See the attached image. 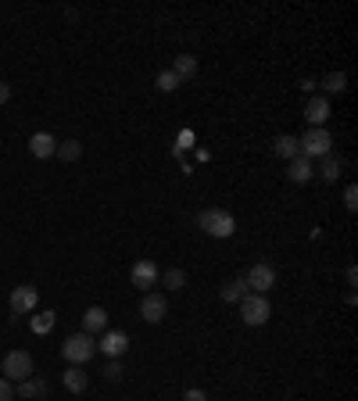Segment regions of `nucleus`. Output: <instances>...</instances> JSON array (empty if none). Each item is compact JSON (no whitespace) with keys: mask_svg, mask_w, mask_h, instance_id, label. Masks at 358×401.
<instances>
[{"mask_svg":"<svg viewBox=\"0 0 358 401\" xmlns=\"http://www.w3.org/2000/svg\"><path fill=\"white\" fill-rule=\"evenodd\" d=\"M297 151H301V158H326L333 154V136L326 126H308L301 136H297Z\"/></svg>","mask_w":358,"mask_h":401,"instance_id":"f257e3e1","label":"nucleus"},{"mask_svg":"<svg viewBox=\"0 0 358 401\" xmlns=\"http://www.w3.org/2000/svg\"><path fill=\"white\" fill-rule=\"evenodd\" d=\"M197 226L204 229L208 237H215V240H229L236 233V219L229 211H222V208H204L197 215Z\"/></svg>","mask_w":358,"mask_h":401,"instance_id":"f03ea898","label":"nucleus"},{"mask_svg":"<svg viewBox=\"0 0 358 401\" xmlns=\"http://www.w3.org/2000/svg\"><path fill=\"white\" fill-rule=\"evenodd\" d=\"M62 355L69 359V366H86L93 355H97V340L90 333H72L65 344H62Z\"/></svg>","mask_w":358,"mask_h":401,"instance_id":"7ed1b4c3","label":"nucleus"},{"mask_svg":"<svg viewBox=\"0 0 358 401\" xmlns=\"http://www.w3.org/2000/svg\"><path fill=\"white\" fill-rule=\"evenodd\" d=\"M269 315H272V305H269V298L265 294H244V301H241V319H244V326H265L269 322Z\"/></svg>","mask_w":358,"mask_h":401,"instance_id":"20e7f679","label":"nucleus"},{"mask_svg":"<svg viewBox=\"0 0 358 401\" xmlns=\"http://www.w3.org/2000/svg\"><path fill=\"white\" fill-rule=\"evenodd\" d=\"M244 283H248V291H251V294H265V291H272V286H276V269H272V262H258V265H251V269L244 272Z\"/></svg>","mask_w":358,"mask_h":401,"instance_id":"39448f33","label":"nucleus"},{"mask_svg":"<svg viewBox=\"0 0 358 401\" xmlns=\"http://www.w3.org/2000/svg\"><path fill=\"white\" fill-rule=\"evenodd\" d=\"M4 380H11V383H22V380H29L33 376V355L29 351H8L4 355Z\"/></svg>","mask_w":358,"mask_h":401,"instance_id":"423d86ee","label":"nucleus"},{"mask_svg":"<svg viewBox=\"0 0 358 401\" xmlns=\"http://www.w3.org/2000/svg\"><path fill=\"white\" fill-rule=\"evenodd\" d=\"M97 351H100L104 359H122V355L129 351V333H122V330H104V337L97 340Z\"/></svg>","mask_w":358,"mask_h":401,"instance_id":"0eeeda50","label":"nucleus"},{"mask_svg":"<svg viewBox=\"0 0 358 401\" xmlns=\"http://www.w3.org/2000/svg\"><path fill=\"white\" fill-rule=\"evenodd\" d=\"M129 279H133V286H140V291H151V286H158V279H161V269H158V262L140 258V262L133 265Z\"/></svg>","mask_w":358,"mask_h":401,"instance_id":"6e6552de","label":"nucleus"},{"mask_svg":"<svg viewBox=\"0 0 358 401\" xmlns=\"http://www.w3.org/2000/svg\"><path fill=\"white\" fill-rule=\"evenodd\" d=\"M140 315H144L147 322H161V319L168 315V301H165V294L147 291V294H144V301H140Z\"/></svg>","mask_w":358,"mask_h":401,"instance_id":"1a4fd4ad","label":"nucleus"},{"mask_svg":"<svg viewBox=\"0 0 358 401\" xmlns=\"http://www.w3.org/2000/svg\"><path fill=\"white\" fill-rule=\"evenodd\" d=\"M330 119V97H308L305 100V122L308 126H326Z\"/></svg>","mask_w":358,"mask_h":401,"instance_id":"9d476101","label":"nucleus"},{"mask_svg":"<svg viewBox=\"0 0 358 401\" xmlns=\"http://www.w3.org/2000/svg\"><path fill=\"white\" fill-rule=\"evenodd\" d=\"M36 301H40L36 286H15V291H11V312H15V315L33 312V308H36Z\"/></svg>","mask_w":358,"mask_h":401,"instance_id":"9b49d317","label":"nucleus"},{"mask_svg":"<svg viewBox=\"0 0 358 401\" xmlns=\"http://www.w3.org/2000/svg\"><path fill=\"white\" fill-rule=\"evenodd\" d=\"M312 176H316V168H312V161H308V158L297 154L294 161H287V180H290V183L301 187V183H308Z\"/></svg>","mask_w":358,"mask_h":401,"instance_id":"f8f14e48","label":"nucleus"},{"mask_svg":"<svg viewBox=\"0 0 358 401\" xmlns=\"http://www.w3.org/2000/svg\"><path fill=\"white\" fill-rule=\"evenodd\" d=\"M108 330V312L100 308V305H90L86 312H83V333H104Z\"/></svg>","mask_w":358,"mask_h":401,"instance_id":"ddd939ff","label":"nucleus"},{"mask_svg":"<svg viewBox=\"0 0 358 401\" xmlns=\"http://www.w3.org/2000/svg\"><path fill=\"white\" fill-rule=\"evenodd\" d=\"M244 294H248L244 276H233V279H226V283H222V301H226V305H241V301H244Z\"/></svg>","mask_w":358,"mask_h":401,"instance_id":"4468645a","label":"nucleus"},{"mask_svg":"<svg viewBox=\"0 0 358 401\" xmlns=\"http://www.w3.org/2000/svg\"><path fill=\"white\" fill-rule=\"evenodd\" d=\"M29 151H33L36 158H50V154L57 151V140H54L50 133H33V136H29Z\"/></svg>","mask_w":358,"mask_h":401,"instance_id":"2eb2a0df","label":"nucleus"},{"mask_svg":"<svg viewBox=\"0 0 358 401\" xmlns=\"http://www.w3.org/2000/svg\"><path fill=\"white\" fill-rule=\"evenodd\" d=\"M172 72L179 76V83L194 79V76H197V57H194V54H179L175 62H172Z\"/></svg>","mask_w":358,"mask_h":401,"instance_id":"dca6fc26","label":"nucleus"},{"mask_svg":"<svg viewBox=\"0 0 358 401\" xmlns=\"http://www.w3.org/2000/svg\"><path fill=\"white\" fill-rule=\"evenodd\" d=\"M62 380H65V387H69V390H72V394H83V390H86V387H90V376H86V373H83V366H69V369H65V376H62Z\"/></svg>","mask_w":358,"mask_h":401,"instance_id":"f3484780","label":"nucleus"},{"mask_svg":"<svg viewBox=\"0 0 358 401\" xmlns=\"http://www.w3.org/2000/svg\"><path fill=\"white\" fill-rule=\"evenodd\" d=\"M316 176H319L323 183H337V180H340V158L326 154V158H323V165H319V172H316Z\"/></svg>","mask_w":358,"mask_h":401,"instance_id":"a211bd4d","label":"nucleus"},{"mask_svg":"<svg viewBox=\"0 0 358 401\" xmlns=\"http://www.w3.org/2000/svg\"><path fill=\"white\" fill-rule=\"evenodd\" d=\"M15 394H18V397H43V394H47V383L36 380V376H29V380H22V383L15 387Z\"/></svg>","mask_w":358,"mask_h":401,"instance_id":"6ab92c4d","label":"nucleus"},{"mask_svg":"<svg viewBox=\"0 0 358 401\" xmlns=\"http://www.w3.org/2000/svg\"><path fill=\"white\" fill-rule=\"evenodd\" d=\"M276 154L283 161H294L297 154H301V151H297V136H276Z\"/></svg>","mask_w":358,"mask_h":401,"instance_id":"aec40b11","label":"nucleus"},{"mask_svg":"<svg viewBox=\"0 0 358 401\" xmlns=\"http://www.w3.org/2000/svg\"><path fill=\"white\" fill-rule=\"evenodd\" d=\"M57 158H62V161H76L79 154H83V144L79 140H62V144H57V151H54Z\"/></svg>","mask_w":358,"mask_h":401,"instance_id":"412c9836","label":"nucleus"},{"mask_svg":"<svg viewBox=\"0 0 358 401\" xmlns=\"http://www.w3.org/2000/svg\"><path fill=\"white\" fill-rule=\"evenodd\" d=\"M187 286V272L183 269H168L165 272V291H183Z\"/></svg>","mask_w":358,"mask_h":401,"instance_id":"4be33fe9","label":"nucleus"},{"mask_svg":"<svg viewBox=\"0 0 358 401\" xmlns=\"http://www.w3.org/2000/svg\"><path fill=\"white\" fill-rule=\"evenodd\" d=\"M54 322H57L54 312H40V315H33V333H50Z\"/></svg>","mask_w":358,"mask_h":401,"instance_id":"5701e85b","label":"nucleus"},{"mask_svg":"<svg viewBox=\"0 0 358 401\" xmlns=\"http://www.w3.org/2000/svg\"><path fill=\"white\" fill-rule=\"evenodd\" d=\"M158 90H165V93H172V90H179V76H175L172 69H165V72H158Z\"/></svg>","mask_w":358,"mask_h":401,"instance_id":"b1692460","label":"nucleus"},{"mask_svg":"<svg viewBox=\"0 0 358 401\" xmlns=\"http://www.w3.org/2000/svg\"><path fill=\"white\" fill-rule=\"evenodd\" d=\"M323 86H326V93H344L347 76H344V72H333V76H326V79H323Z\"/></svg>","mask_w":358,"mask_h":401,"instance_id":"393cba45","label":"nucleus"},{"mask_svg":"<svg viewBox=\"0 0 358 401\" xmlns=\"http://www.w3.org/2000/svg\"><path fill=\"white\" fill-rule=\"evenodd\" d=\"M122 373H126V369H122V362H118V359H111V362H108V369H104V376H108V380H122Z\"/></svg>","mask_w":358,"mask_h":401,"instance_id":"a878e982","label":"nucleus"},{"mask_svg":"<svg viewBox=\"0 0 358 401\" xmlns=\"http://www.w3.org/2000/svg\"><path fill=\"white\" fill-rule=\"evenodd\" d=\"M344 208H347V211L358 208V187H344Z\"/></svg>","mask_w":358,"mask_h":401,"instance_id":"bb28decb","label":"nucleus"},{"mask_svg":"<svg viewBox=\"0 0 358 401\" xmlns=\"http://www.w3.org/2000/svg\"><path fill=\"white\" fill-rule=\"evenodd\" d=\"M0 401H15V383L0 376Z\"/></svg>","mask_w":358,"mask_h":401,"instance_id":"cd10ccee","label":"nucleus"},{"mask_svg":"<svg viewBox=\"0 0 358 401\" xmlns=\"http://www.w3.org/2000/svg\"><path fill=\"white\" fill-rule=\"evenodd\" d=\"M183 401H208V394H204L201 387H190V390L183 394Z\"/></svg>","mask_w":358,"mask_h":401,"instance_id":"c85d7f7f","label":"nucleus"},{"mask_svg":"<svg viewBox=\"0 0 358 401\" xmlns=\"http://www.w3.org/2000/svg\"><path fill=\"white\" fill-rule=\"evenodd\" d=\"M344 279H347V286H354V283H358V269H354V265H347V272H344Z\"/></svg>","mask_w":358,"mask_h":401,"instance_id":"c756f323","label":"nucleus"},{"mask_svg":"<svg viewBox=\"0 0 358 401\" xmlns=\"http://www.w3.org/2000/svg\"><path fill=\"white\" fill-rule=\"evenodd\" d=\"M8 100H11V86L0 83V104H8Z\"/></svg>","mask_w":358,"mask_h":401,"instance_id":"7c9ffc66","label":"nucleus"},{"mask_svg":"<svg viewBox=\"0 0 358 401\" xmlns=\"http://www.w3.org/2000/svg\"><path fill=\"white\" fill-rule=\"evenodd\" d=\"M316 86H319V83H316V79H301V90H305V93H312V90H316Z\"/></svg>","mask_w":358,"mask_h":401,"instance_id":"2f4dec72","label":"nucleus"}]
</instances>
